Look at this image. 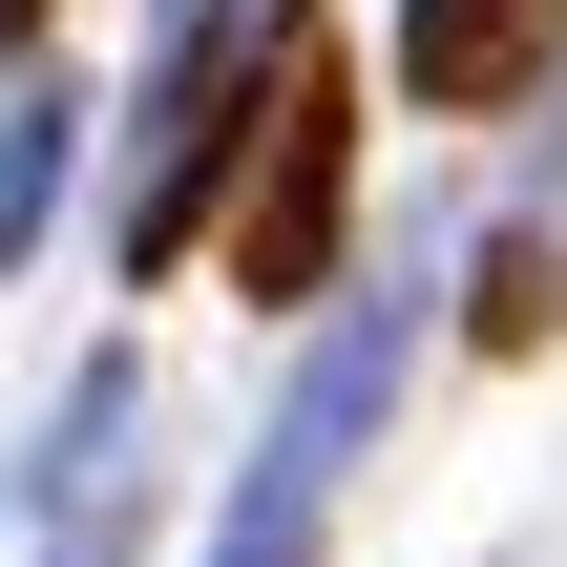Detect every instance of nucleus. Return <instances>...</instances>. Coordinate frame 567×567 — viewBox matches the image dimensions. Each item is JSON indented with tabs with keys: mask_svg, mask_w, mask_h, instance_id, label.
<instances>
[{
	"mask_svg": "<svg viewBox=\"0 0 567 567\" xmlns=\"http://www.w3.org/2000/svg\"><path fill=\"white\" fill-rule=\"evenodd\" d=\"M210 231H231V295H252V316L337 295V231H358V84H337V21H316V0H274V63H252V126H231Z\"/></svg>",
	"mask_w": 567,
	"mask_h": 567,
	"instance_id": "nucleus-1",
	"label": "nucleus"
},
{
	"mask_svg": "<svg viewBox=\"0 0 567 567\" xmlns=\"http://www.w3.org/2000/svg\"><path fill=\"white\" fill-rule=\"evenodd\" d=\"M42 567H126V463H105V484H63V547Z\"/></svg>",
	"mask_w": 567,
	"mask_h": 567,
	"instance_id": "nucleus-7",
	"label": "nucleus"
},
{
	"mask_svg": "<svg viewBox=\"0 0 567 567\" xmlns=\"http://www.w3.org/2000/svg\"><path fill=\"white\" fill-rule=\"evenodd\" d=\"M547 316H567V252H547V231H505V252H484V337H505V358H526V337H547Z\"/></svg>",
	"mask_w": 567,
	"mask_h": 567,
	"instance_id": "nucleus-6",
	"label": "nucleus"
},
{
	"mask_svg": "<svg viewBox=\"0 0 567 567\" xmlns=\"http://www.w3.org/2000/svg\"><path fill=\"white\" fill-rule=\"evenodd\" d=\"M63 168H84V105H63V84H21V105H0V274L63 231Z\"/></svg>",
	"mask_w": 567,
	"mask_h": 567,
	"instance_id": "nucleus-5",
	"label": "nucleus"
},
{
	"mask_svg": "<svg viewBox=\"0 0 567 567\" xmlns=\"http://www.w3.org/2000/svg\"><path fill=\"white\" fill-rule=\"evenodd\" d=\"M252 63H274V0H168V63H147V105H126V210H105L126 274H168V252L210 231L231 126H252Z\"/></svg>",
	"mask_w": 567,
	"mask_h": 567,
	"instance_id": "nucleus-2",
	"label": "nucleus"
},
{
	"mask_svg": "<svg viewBox=\"0 0 567 567\" xmlns=\"http://www.w3.org/2000/svg\"><path fill=\"white\" fill-rule=\"evenodd\" d=\"M42 21H63V0H0V84H21V63H42Z\"/></svg>",
	"mask_w": 567,
	"mask_h": 567,
	"instance_id": "nucleus-8",
	"label": "nucleus"
},
{
	"mask_svg": "<svg viewBox=\"0 0 567 567\" xmlns=\"http://www.w3.org/2000/svg\"><path fill=\"white\" fill-rule=\"evenodd\" d=\"M547 63H567V0H400V105H442V126L526 105Z\"/></svg>",
	"mask_w": 567,
	"mask_h": 567,
	"instance_id": "nucleus-4",
	"label": "nucleus"
},
{
	"mask_svg": "<svg viewBox=\"0 0 567 567\" xmlns=\"http://www.w3.org/2000/svg\"><path fill=\"white\" fill-rule=\"evenodd\" d=\"M400 358H421V337H400V295L316 337V379L274 400V442H252V484H231V526H210V567H316V526H337V484H358V442L400 421Z\"/></svg>",
	"mask_w": 567,
	"mask_h": 567,
	"instance_id": "nucleus-3",
	"label": "nucleus"
}]
</instances>
